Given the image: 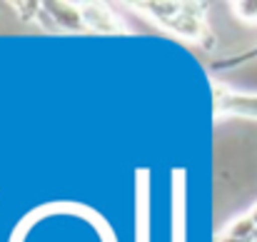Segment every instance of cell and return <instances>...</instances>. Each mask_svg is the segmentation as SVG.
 <instances>
[{
    "instance_id": "obj_1",
    "label": "cell",
    "mask_w": 257,
    "mask_h": 242,
    "mask_svg": "<svg viewBox=\"0 0 257 242\" xmlns=\"http://www.w3.org/2000/svg\"><path fill=\"white\" fill-rule=\"evenodd\" d=\"M130 8L143 10L150 20H155L160 28L170 30L172 35L182 40H202L207 35L205 10L202 3H130Z\"/></svg>"
},
{
    "instance_id": "obj_2",
    "label": "cell",
    "mask_w": 257,
    "mask_h": 242,
    "mask_svg": "<svg viewBox=\"0 0 257 242\" xmlns=\"http://www.w3.org/2000/svg\"><path fill=\"white\" fill-rule=\"evenodd\" d=\"M212 100H215V120L220 117H245L257 120V95L240 92L222 82L212 80Z\"/></svg>"
},
{
    "instance_id": "obj_3",
    "label": "cell",
    "mask_w": 257,
    "mask_h": 242,
    "mask_svg": "<svg viewBox=\"0 0 257 242\" xmlns=\"http://www.w3.org/2000/svg\"><path fill=\"white\" fill-rule=\"evenodd\" d=\"M38 20L50 33H60V30L83 33V30H87L80 8L73 5V3H40Z\"/></svg>"
},
{
    "instance_id": "obj_4",
    "label": "cell",
    "mask_w": 257,
    "mask_h": 242,
    "mask_svg": "<svg viewBox=\"0 0 257 242\" xmlns=\"http://www.w3.org/2000/svg\"><path fill=\"white\" fill-rule=\"evenodd\" d=\"M85 20V28L92 33H125L127 28L122 25V20L110 10V5L102 3H80L78 5Z\"/></svg>"
},
{
    "instance_id": "obj_5",
    "label": "cell",
    "mask_w": 257,
    "mask_h": 242,
    "mask_svg": "<svg viewBox=\"0 0 257 242\" xmlns=\"http://www.w3.org/2000/svg\"><path fill=\"white\" fill-rule=\"evenodd\" d=\"M232 10L240 20L250 23V25H257V3L252 0H245V3H232Z\"/></svg>"
},
{
    "instance_id": "obj_6",
    "label": "cell",
    "mask_w": 257,
    "mask_h": 242,
    "mask_svg": "<svg viewBox=\"0 0 257 242\" xmlns=\"http://www.w3.org/2000/svg\"><path fill=\"white\" fill-rule=\"evenodd\" d=\"M247 212H250V217L255 220V225H257V202L252 205V207H250V210H247Z\"/></svg>"
}]
</instances>
